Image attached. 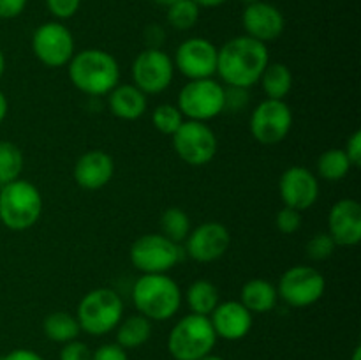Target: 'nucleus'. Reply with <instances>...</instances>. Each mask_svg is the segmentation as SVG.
<instances>
[{"label":"nucleus","instance_id":"39","mask_svg":"<svg viewBox=\"0 0 361 360\" xmlns=\"http://www.w3.org/2000/svg\"><path fill=\"white\" fill-rule=\"evenodd\" d=\"M25 7H27V0H0V18L13 20L23 13Z\"/></svg>","mask_w":361,"mask_h":360},{"label":"nucleus","instance_id":"35","mask_svg":"<svg viewBox=\"0 0 361 360\" xmlns=\"http://www.w3.org/2000/svg\"><path fill=\"white\" fill-rule=\"evenodd\" d=\"M60 360H92V349L87 342H81L78 339L66 342L60 349Z\"/></svg>","mask_w":361,"mask_h":360},{"label":"nucleus","instance_id":"46","mask_svg":"<svg viewBox=\"0 0 361 360\" xmlns=\"http://www.w3.org/2000/svg\"><path fill=\"white\" fill-rule=\"evenodd\" d=\"M351 360H361V346H356L355 352H353Z\"/></svg>","mask_w":361,"mask_h":360},{"label":"nucleus","instance_id":"34","mask_svg":"<svg viewBox=\"0 0 361 360\" xmlns=\"http://www.w3.org/2000/svg\"><path fill=\"white\" fill-rule=\"evenodd\" d=\"M81 0H46L49 13L59 20H69L80 11Z\"/></svg>","mask_w":361,"mask_h":360},{"label":"nucleus","instance_id":"24","mask_svg":"<svg viewBox=\"0 0 361 360\" xmlns=\"http://www.w3.org/2000/svg\"><path fill=\"white\" fill-rule=\"evenodd\" d=\"M152 335V321L143 314H133L116 325V344L123 349L143 346Z\"/></svg>","mask_w":361,"mask_h":360},{"label":"nucleus","instance_id":"4","mask_svg":"<svg viewBox=\"0 0 361 360\" xmlns=\"http://www.w3.org/2000/svg\"><path fill=\"white\" fill-rule=\"evenodd\" d=\"M42 214L41 191L28 180H14L0 187V222L13 232H25Z\"/></svg>","mask_w":361,"mask_h":360},{"label":"nucleus","instance_id":"36","mask_svg":"<svg viewBox=\"0 0 361 360\" xmlns=\"http://www.w3.org/2000/svg\"><path fill=\"white\" fill-rule=\"evenodd\" d=\"M249 88L240 87H224V112L231 109V112H242L249 102V95H247Z\"/></svg>","mask_w":361,"mask_h":360},{"label":"nucleus","instance_id":"23","mask_svg":"<svg viewBox=\"0 0 361 360\" xmlns=\"http://www.w3.org/2000/svg\"><path fill=\"white\" fill-rule=\"evenodd\" d=\"M185 300L190 313L210 316L215 307L219 306V302H221V293H219V288L212 281L197 279L187 288Z\"/></svg>","mask_w":361,"mask_h":360},{"label":"nucleus","instance_id":"13","mask_svg":"<svg viewBox=\"0 0 361 360\" xmlns=\"http://www.w3.org/2000/svg\"><path fill=\"white\" fill-rule=\"evenodd\" d=\"M293 127V112L286 101L264 99L250 115V133L261 145H277L288 138Z\"/></svg>","mask_w":361,"mask_h":360},{"label":"nucleus","instance_id":"12","mask_svg":"<svg viewBox=\"0 0 361 360\" xmlns=\"http://www.w3.org/2000/svg\"><path fill=\"white\" fill-rule=\"evenodd\" d=\"M32 52L46 67L59 69L74 56V37L60 21H46L32 35Z\"/></svg>","mask_w":361,"mask_h":360},{"label":"nucleus","instance_id":"45","mask_svg":"<svg viewBox=\"0 0 361 360\" xmlns=\"http://www.w3.org/2000/svg\"><path fill=\"white\" fill-rule=\"evenodd\" d=\"M154 2H155V4H159V6L169 7V6H173V4L180 2V0H154Z\"/></svg>","mask_w":361,"mask_h":360},{"label":"nucleus","instance_id":"26","mask_svg":"<svg viewBox=\"0 0 361 360\" xmlns=\"http://www.w3.org/2000/svg\"><path fill=\"white\" fill-rule=\"evenodd\" d=\"M42 330H44V335L49 341L66 344V342L78 339L81 328L76 316H73L71 313H66V311H55V313L48 314L44 318Z\"/></svg>","mask_w":361,"mask_h":360},{"label":"nucleus","instance_id":"44","mask_svg":"<svg viewBox=\"0 0 361 360\" xmlns=\"http://www.w3.org/2000/svg\"><path fill=\"white\" fill-rule=\"evenodd\" d=\"M4 71H6V56H4L2 49H0V78L4 76Z\"/></svg>","mask_w":361,"mask_h":360},{"label":"nucleus","instance_id":"14","mask_svg":"<svg viewBox=\"0 0 361 360\" xmlns=\"http://www.w3.org/2000/svg\"><path fill=\"white\" fill-rule=\"evenodd\" d=\"M217 52L214 42L204 37H192L183 41L175 52V69L189 80L212 78L217 73Z\"/></svg>","mask_w":361,"mask_h":360},{"label":"nucleus","instance_id":"2","mask_svg":"<svg viewBox=\"0 0 361 360\" xmlns=\"http://www.w3.org/2000/svg\"><path fill=\"white\" fill-rule=\"evenodd\" d=\"M69 66V80L87 95H108L120 81V67L111 53L99 48L74 53Z\"/></svg>","mask_w":361,"mask_h":360},{"label":"nucleus","instance_id":"27","mask_svg":"<svg viewBox=\"0 0 361 360\" xmlns=\"http://www.w3.org/2000/svg\"><path fill=\"white\" fill-rule=\"evenodd\" d=\"M353 164L349 162L344 148H330L324 150L317 159V173L328 182H341L349 175Z\"/></svg>","mask_w":361,"mask_h":360},{"label":"nucleus","instance_id":"31","mask_svg":"<svg viewBox=\"0 0 361 360\" xmlns=\"http://www.w3.org/2000/svg\"><path fill=\"white\" fill-rule=\"evenodd\" d=\"M152 122H154V127L159 133L173 136L178 131V127L183 124V115L178 109V106L166 102V104H159L154 109V113H152Z\"/></svg>","mask_w":361,"mask_h":360},{"label":"nucleus","instance_id":"6","mask_svg":"<svg viewBox=\"0 0 361 360\" xmlns=\"http://www.w3.org/2000/svg\"><path fill=\"white\" fill-rule=\"evenodd\" d=\"M123 302L111 288H95L88 292L78 306V323L87 334L101 337L115 330L122 321Z\"/></svg>","mask_w":361,"mask_h":360},{"label":"nucleus","instance_id":"48","mask_svg":"<svg viewBox=\"0 0 361 360\" xmlns=\"http://www.w3.org/2000/svg\"><path fill=\"white\" fill-rule=\"evenodd\" d=\"M243 4H245V6H250V4H256V2H259V0H242Z\"/></svg>","mask_w":361,"mask_h":360},{"label":"nucleus","instance_id":"9","mask_svg":"<svg viewBox=\"0 0 361 360\" xmlns=\"http://www.w3.org/2000/svg\"><path fill=\"white\" fill-rule=\"evenodd\" d=\"M171 140L176 155L190 166L208 164L215 157L219 148L214 129L207 122H197V120H183Z\"/></svg>","mask_w":361,"mask_h":360},{"label":"nucleus","instance_id":"18","mask_svg":"<svg viewBox=\"0 0 361 360\" xmlns=\"http://www.w3.org/2000/svg\"><path fill=\"white\" fill-rule=\"evenodd\" d=\"M328 235L335 246L353 247L361 242V205L353 198L338 200L328 212Z\"/></svg>","mask_w":361,"mask_h":360},{"label":"nucleus","instance_id":"40","mask_svg":"<svg viewBox=\"0 0 361 360\" xmlns=\"http://www.w3.org/2000/svg\"><path fill=\"white\" fill-rule=\"evenodd\" d=\"M145 41H147V48H157L161 49V44L166 41V32L162 30L159 25H150L145 30Z\"/></svg>","mask_w":361,"mask_h":360},{"label":"nucleus","instance_id":"17","mask_svg":"<svg viewBox=\"0 0 361 360\" xmlns=\"http://www.w3.org/2000/svg\"><path fill=\"white\" fill-rule=\"evenodd\" d=\"M242 25L245 35L256 39L259 42L277 41L286 27L284 14L274 6L259 0L256 4L245 6L242 14Z\"/></svg>","mask_w":361,"mask_h":360},{"label":"nucleus","instance_id":"41","mask_svg":"<svg viewBox=\"0 0 361 360\" xmlns=\"http://www.w3.org/2000/svg\"><path fill=\"white\" fill-rule=\"evenodd\" d=\"M0 360H44L39 353L32 352V349L27 348H18L9 352L7 355H4Z\"/></svg>","mask_w":361,"mask_h":360},{"label":"nucleus","instance_id":"8","mask_svg":"<svg viewBox=\"0 0 361 360\" xmlns=\"http://www.w3.org/2000/svg\"><path fill=\"white\" fill-rule=\"evenodd\" d=\"M178 244L162 233H148L130 246V263L141 274H166L180 261Z\"/></svg>","mask_w":361,"mask_h":360},{"label":"nucleus","instance_id":"28","mask_svg":"<svg viewBox=\"0 0 361 360\" xmlns=\"http://www.w3.org/2000/svg\"><path fill=\"white\" fill-rule=\"evenodd\" d=\"M23 152L13 141H0V186L14 182L23 172Z\"/></svg>","mask_w":361,"mask_h":360},{"label":"nucleus","instance_id":"3","mask_svg":"<svg viewBox=\"0 0 361 360\" xmlns=\"http://www.w3.org/2000/svg\"><path fill=\"white\" fill-rule=\"evenodd\" d=\"M133 302L150 321H166L178 313L182 289L168 274H143L133 288Z\"/></svg>","mask_w":361,"mask_h":360},{"label":"nucleus","instance_id":"22","mask_svg":"<svg viewBox=\"0 0 361 360\" xmlns=\"http://www.w3.org/2000/svg\"><path fill=\"white\" fill-rule=\"evenodd\" d=\"M277 288L267 279H250L242 286L240 302L250 313H268L277 304Z\"/></svg>","mask_w":361,"mask_h":360},{"label":"nucleus","instance_id":"11","mask_svg":"<svg viewBox=\"0 0 361 360\" xmlns=\"http://www.w3.org/2000/svg\"><path fill=\"white\" fill-rule=\"evenodd\" d=\"M133 85H136L143 94L155 95L164 92L171 85L175 76V64L173 59L157 48H145L137 53L133 67Z\"/></svg>","mask_w":361,"mask_h":360},{"label":"nucleus","instance_id":"10","mask_svg":"<svg viewBox=\"0 0 361 360\" xmlns=\"http://www.w3.org/2000/svg\"><path fill=\"white\" fill-rule=\"evenodd\" d=\"M326 289L324 275L309 265H296L281 275L277 295L291 307H309L321 300Z\"/></svg>","mask_w":361,"mask_h":360},{"label":"nucleus","instance_id":"5","mask_svg":"<svg viewBox=\"0 0 361 360\" xmlns=\"http://www.w3.org/2000/svg\"><path fill=\"white\" fill-rule=\"evenodd\" d=\"M217 342L212 321L201 314H187L175 327L168 337V349L175 360H200L210 355Z\"/></svg>","mask_w":361,"mask_h":360},{"label":"nucleus","instance_id":"37","mask_svg":"<svg viewBox=\"0 0 361 360\" xmlns=\"http://www.w3.org/2000/svg\"><path fill=\"white\" fill-rule=\"evenodd\" d=\"M92 360H129L127 356V352L118 346L116 342H111V344H102L92 353Z\"/></svg>","mask_w":361,"mask_h":360},{"label":"nucleus","instance_id":"43","mask_svg":"<svg viewBox=\"0 0 361 360\" xmlns=\"http://www.w3.org/2000/svg\"><path fill=\"white\" fill-rule=\"evenodd\" d=\"M194 2L200 7H219L228 2V0H194Z\"/></svg>","mask_w":361,"mask_h":360},{"label":"nucleus","instance_id":"29","mask_svg":"<svg viewBox=\"0 0 361 360\" xmlns=\"http://www.w3.org/2000/svg\"><path fill=\"white\" fill-rule=\"evenodd\" d=\"M161 229L162 235L168 236L173 242H183L190 233V219L185 210L178 207L166 208L161 215Z\"/></svg>","mask_w":361,"mask_h":360},{"label":"nucleus","instance_id":"42","mask_svg":"<svg viewBox=\"0 0 361 360\" xmlns=\"http://www.w3.org/2000/svg\"><path fill=\"white\" fill-rule=\"evenodd\" d=\"M7 112H9V102H7V97L4 95V92L0 90V124L7 116Z\"/></svg>","mask_w":361,"mask_h":360},{"label":"nucleus","instance_id":"25","mask_svg":"<svg viewBox=\"0 0 361 360\" xmlns=\"http://www.w3.org/2000/svg\"><path fill=\"white\" fill-rule=\"evenodd\" d=\"M267 99L284 101L293 88V73L286 64L270 62L259 78Z\"/></svg>","mask_w":361,"mask_h":360},{"label":"nucleus","instance_id":"33","mask_svg":"<svg viewBox=\"0 0 361 360\" xmlns=\"http://www.w3.org/2000/svg\"><path fill=\"white\" fill-rule=\"evenodd\" d=\"M275 226L281 233L284 235H293L300 229L302 226V212L295 210V208L284 207L277 212V217H275Z\"/></svg>","mask_w":361,"mask_h":360},{"label":"nucleus","instance_id":"19","mask_svg":"<svg viewBox=\"0 0 361 360\" xmlns=\"http://www.w3.org/2000/svg\"><path fill=\"white\" fill-rule=\"evenodd\" d=\"M210 321L217 337L240 341L252 328V313L240 300H226L219 302L210 314Z\"/></svg>","mask_w":361,"mask_h":360},{"label":"nucleus","instance_id":"16","mask_svg":"<svg viewBox=\"0 0 361 360\" xmlns=\"http://www.w3.org/2000/svg\"><path fill=\"white\" fill-rule=\"evenodd\" d=\"M279 193L284 207L303 212L312 207L319 198V182L310 169L303 166H291L279 180Z\"/></svg>","mask_w":361,"mask_h":360},{"label":"nucleus","instance_id":"7","mask_svg":"<svg viewBox=\"0 0 361 360\" xmlns=\"http://www.w3.org/2000/svg\"><path fill=\"white\" fill-rule=\"evenodd\" d=\"M178 109L187 120L215 119L224 112V85L214 78L189 80L178 94Z\"/></svg>","mask_w":361,"mask_h":360},{"label":"nucleus","instance_id":"47","mask_svg":"<svg viewBox=\"0 0 361 360\" xmlns=\"http://www.w3.org/2000/svg\"><path fill=\"white\" fill-rule=\"evenodd\" d=\"M200 360H226V359H222V356H217V355H207V356H203V359H200Z\"/></svg>","mask_w":361,"mask_h":360},{"label":"nucleus","instance_id":"20","mask_svg":"<svg viewBox=\"0 0 361 360\" xmlns=\"http://www.w3.org/2000/svg\"><path fill=\"white\" fill-rule=\"evenodd\" d=\"M115 173L113 157L104 150H88L76 161L73 169L74 182L87 191H97L108 186Z\"/></svg>","mask_w":361,"mask_h":360},{"label":"nucleus","instance_id":"21","mask_svg":"<svg viewBox=\"0 0 361 360\" xmlns=\"http://www.w3.org/2000/svg\"><path fill=\"white\" fill-rule=\"evenodd\" d=\"M108 104L116 119L137 120L147 112L148 99L147 94H143L136 85L118 83L108 94Z\"/></svg>","mask_w":361,"mask_h":360},{"label":"nucleus","instance_id":"30","mask_svg":"<svg viewBox=\"0 0 361 360\" xmlns=\"http://www.w3.org/2000/svg\"><path fill=\"white\" fill-rule=\"evenodd\" d=\"M200 20V6L194 0H180L168 7V23L176 30H190Z\"/></svg>","mask_w":361,"mask_h":360},{"label":"nucleus","instance_id":"38","mask_svg":"<svg viewBox=\"0 0 361 360\" xmlns=\"http://www.w3.org/2000/svg\"><path fill=\"white\" fill-rule=\"evenodd\" d=\"M344 152H345V155H348L349 162L353 164V168H360V164H361V131H355V133L349 136Z\"/></svg>","mask_w":361,"mask_h":360},{"label":"nucleus","instance_id":"32","mask_svg":"<svg viewBox=\"0 0 361 360\" xmlns=\"http://www.w3.org/2000/svg\"><path fill=\"white\" fill-rule=\"evenodd\" d=\"M335 247L337 246L328 233H317L307 242V254H309L310 260L323 261L335 253Z\"/></svg>","mask_w":361,"mask_h":360},{"label":"nucleus","instance_id":"15","mask_svg":"<svg viewBox=\"0 0 361 360\" xmlns=\"http://www.w3.org/2000/svg\"><path fill=\"white\" fill-rule=\"evenodd\" d=\"M229 244V229L221 222L208 221L190 229L185 239V251L197 263H212L224 256Z\"/></svg>","mask_w":361,"mask_h":360},{"label":"nucleus","instance_id":"1","mask_svg":"<svg viewBox=\"0 0 361 360\" xmlns=\"http://www.w3.org/2000/svg\"><path fill=\"white\" fill-rule=\"evenodd\" d=\"M270 64V53L264 42L249 35L229 39L217 52V73L228 87L250 88Z\"/></svg>","mask_w":361,"mask_h":360}]
</instances>
